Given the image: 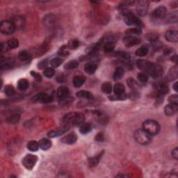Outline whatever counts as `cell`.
<instances>
[{
	"label": "cell",
	"mask_w": 178,
	"mask_h": 178,
	"mask_svg": "<svg viewBox=\"0 0 178 178\" xmlns=\"http://www.w3.org/2000/svg\"><path fill=\"white\" fill-rule=\"evenodd\" d=\"M95 140L98 142H102L104 140V136L102 132L101 133H98L95 137Z\"/></svg>",
	"instance_id": "cell-51"
},
{
	"label": "cell",
	"mask_w": 178,
	"mask_h": 178,
	"mask_svg": "<svg viewBox=\"0 0 178 178\" xmlns=\"http://www.w3.org/2000/svg\"><path fill=\"white\" fill-rule=\"evenodd\" d=\"M77 96L79 98H83V99L92 100L93 98V95L91 92L87 91H78L76 93Z\"/></svg>",
	"instance_id": "cell-23"
},
{
	"label": "cell",
	"mask_w": 178,
	"mask_h": 178,
	"mask_svg": "<svg viewBox=\"0 0 178 178\" xmlns=\"http://www.w3.org/2000/svg\"><path fill=\"white\" fill-rule=\"evenodd\" d=\"M115 48V45L112 42H108L104 46V50L106 52H112Z\"/></svg>",
	"instance_id": "cell-43"
},
{
	"label": "cell",
	"mask_w": 178,
	"mask_h": 178,
	"mask_svg": "<svg viewBox=\"0 0 178 178\" xmlns=\"http://www.w3.org/2000/svg\"><path fill=\"white\" fill-rule=\"evenodd\" d=\"M85 120L84 115L80 113H69L65 115L63 118V123L64 125H68L70 127L72 125H78L82 123Z\"/></svg>",
	"instance_id": "cell-2"
},
{
	"label": "cell",
	"mask_w": 178,
	"mask_h": 178,
	"mask_svg": "<svg viewBox=\"0 0 178 178\" xmlns=\"http://www.w3.org/2000/svg\"><path fill=\"white\" fill-rule=\"evenodd\" d=\"M70 127L68 126V125H64L61 127H60V128H58L57 129H56V130H52L50 131L49 133H48V137H50V138H54V137H59V136L62 135L63 134L66 133L67 131L69 129H70Z\"/></svg>",
	"instance_id": "cell-13"
},
{
	"label": "cell",
	"mask_w": 178,
	"mask_h": 178,
	"mask_svg": "<svg viewBox=\"0 0 178 178\" xmlns=\"http://www.w3.org/2000/svg\"><path fill=\"white\" fill-rule=\"evenodd\" d=\"M37 161L38 157L36 156L29 154L23 158L22 163L23 166L25 167V168L28 169V170H32L35 164H36Z\"/></svg>",
	"instance_id": "cell-7"
},
{
	"label": "cell",
	"mask_w": 178,
	"mask_h": 178,
	"mask_svg": "<svg viewBox=\"0 0 178 178\" xmlns=\"http://www.w3.org/2000/svg\"><path fill=\"white\" fill-rule=\"evenodd\" d=\"M31 75L37 81H41L42 80V77L38 73L34 72V71H31Z\"/></svg>",
	"instance_id": "cell-50"
},
{
	"label": "cell",
	"mask_w": 178,
	"mask_h": 178,
	"mask_svg": "<svg viewBox=\"0 0 178 178\" xmlns=\"http://www.w3.org/2000/svg\"><path fill=\"white\" fill-rule=\"evenodd\" d=\"M143 129L150 135H157L160 131V125L155 120H147L143 123Z\"/></svg>",
	"instance_id": "cell-4"
},
{
	"label": "cell",
	"mask_w": 178,
	"mask_h": 178,
	"mask_svg": "<svg viewBox=\"0 0 178 178\" xmlns=\"http://www.w3.org/2000/svg\"><path fill=\"white\" fill-rule=\"evenodd\" d=\"M38 143H39L40 148H41L43 150H44V151H45V150H49V148L52 147V141L49 139H41Z\"/></svg>",
	"instance_id": "cell-19"
},
{
	"label": "cell",
	"mask_w": 178,
	"mask_h": 178,
	"mask_svg": "<svg viewBox=\"0 0 178 178\" xmlns=\"http://www.w3.org/2000/svg\"><path fill=\"white\" fill-rule=\"evenodd\" d=\"M91 130H92L91 125L89 124V123L83 124L80 127H79V131H80L81 134H86L89 133Z\"/></svg>",
	"instance_id": "cell-34"
},
{
	"label": "cell",
	"mask_w": 178,
	"mask_h": 178,
	"mask_svg": "<svg viewBox=\"0 0 178 178\" xmlns=\"http://www.w3.org/2000/svg\"><path fill=\"white\" fill-rule=\"evenodd\" d=\"M104 154V151H102V152H100L99 154H97V156L94 157H92V158H90L89 160V166L91 167H95L97 166L98 164V163H99L100 159L102 158V155H103Z\"/></svg>",
	"instance_id": "cell-20"
},
{
	"label": "cell",
	"mask_w": 178,
	"mask_h": 178,
	"mask_svg": "<svg viewBox=\"0 0 178 178\" xmlns=\"http://www.w3.org/2000/svg\"><path fill=\"white\" fill-rule=\"evenodd\" d=\"M154 89L157 91V96H163L164 97L165 95L168 92V87L165 83L163 82H158L155 83L154 84Z\"/></svg>",
	"instance_id": "cell-10"
},
{
	"label": "cell",
	"mask_w": 178,
	"mask_h": 178,
	"mask_svg": "<svg viewBox=\"0 0 178 178\" xmlns=\"http://www.w3.org/2000/svg\"><path fill=\"white\" fill-rule=\"evenodd\" d=\"M124 20L125 24L128 26H139L140 27L143 25L141 20L131 11L124 13Z\"/></svg>",
	"instance_id": "cell-5"
},
{
	"label": "cell",
	"mask_w": 178,
	"mask_h": 178,
	"mask_svg": "<svg viewBox=\"0 0 178 178\" xmlns=\"http://www.w3.org/2000/svg\"><path fill=\"white\" fill-rule=\"evenodd\" d=\"M18 89L21 91H26L29 87V81L26 79H21L18 82Z\"/></svg>",
	"instance_id": "cell-29"
},
{
	"label": "cell",
	"mask_w": 178,
	"mask_h": 178,
	"mask_svg": "<svg viewBox=\"0 0 178 178\" xmlns=\"http://www.w3.org/2000/svg\"><path fill=\"white\" fill-rule=\"evenodd\" d=\"M137 66L138 68L143 71V72L154 79L160 78L163 75V69L160 65L150 62L147 60H137Z\"/></svg>",
	"instance_id": "cell-1"
},
{
	"label": "cell",
	"mask_w": 178,
	"mask_h": 178,
	"mask_svg": "<svg viewBox=\"0 0 178 178\" xmlns=\"http://www.w3.org/2000/svg\"><path fill=\"white\" fill-rule=\"evenodd\" d=\"M137 78L139 79V81H141V83H146L148 80V75L145 74L144 72H141L137 75Z\"/></svg>",
	"instance_id": "cell-47"
},
{
	"label": "cell",
	"mask_w": 178,
	"mask_h": 178,
	"mask_svg": "<svg viewBox=\"0 0 178 178\" xmlns=\"http://www.w3.org/2000/svg\"><path fill=\"white\" fill-rule=\"evenodd\" d=\"M31 58V54L27 51H22L18 54V58L21 61H29Z\"/></svg>",
	"instance_id": "cell-28"
},
{
	"label": "cell",
	"mask_w": 178,
	"mask_h": 178,
	"mask_svg": "<svg viewBox=\"0 0 178 178\" xmlns=\"http://www.w3.org/2000/svg\"><path fill=\"white\" fill-rule=\"evenodd\" d=\"M4 93L8 97H11L16 93L15 91L14 87L11 85H7L5 86V89H4Z\"/></svg>",
	"instance_id": "cell-38"
},
{
	"label": "cell",
	"mask_w": 178,
	"mask_h": 178,
	"mask_svg": "<svg viewBox=\"0 0 178 178\" xmlns=\"http://www.w3.org/2000/svg\"><path fill=\"white\" fill-rule=\"evenodd\" d=\"M135 2L134 1H123L119 4V8H121V9H125L129 6L133 5Z\"/></svg>",
	"instance_id": "cell-45"
},
{
	"label": "cell",
	"mask_w": 178,
	"mask_h": 178,
	"mask_svg": "<svg viewBox=\"0 0 178 178\" xmlns=\"http://www.w3.org/2000/svg\"><path fill=\"white\" fill-rule=\"evenodd\" d=\"M148 51H149V46L146 44V45H142L137 50L136 55L138 56H144L148 53Z\"/></svg>",
	"instance_id": "cell-24"
},
{
	"label": "cell",
	"mask_w": 178,
	"mask_h": 178,
	"mask_svg": "<svg viewBox=\"0 0 178 178\" xmlns=\"http://www.w3.org/2000/svg\"><path fill=\"white\" fill-rule=\"evenodd\" d=\"M128 97V95H127V94L123 93L121 95H116L113 96H109V98L111 100H124Z\"/></svg>",
	"instance_id": "cell-42"
},
{
	"label": "cell",
	"mask_w": 178,
	"mask_h": 178,
	"mask_svg": "<svg viewBox=\"0 0 178 178\" xmlns=\"http://www.w3.org/2000/svg\"><path fill=\"white\" fill-rule=\"evenodd\" d=\"M27 149L30 150L31 152H36L40 148L39 143H38V142L35 141H31L27 143Z\"/></svg>",
	"instance_id": "cell-27"
},
{
	"label": "cell",
	"mask_w": 178,
	"mask_h": 178,
	"mask_svg": "<svg viewBox=\"0 0 178 178\" xmlns=\"http://www.w3.org/2000/svg\"><path fill=\"white\" fill-rule=\"evenodd\" d=\"M20 120V115L13 114L11 116L8 117L7 119H6V121H7L9 124L15 125V124H17V123H18Z\"/></svg>",
	"instance_id": "cell-30"
},
{
	"label": "cell",
	"mask_w": 178,
	"mask_h": 178,
	"mask_svg": "<svg viewBox=\"0 0 178 178\" xmlns=\"http://www.w3.org/2000/svg\"><path fill=\"white\" fill-rule=\"evenodd\" d=\"M178 76V69L177 66H173L172 68L171 69L168 73V78L170 80H174V79H177Z\"/></svg>",
	"instance_id": "cell-33"
},
{
	"label": "cell",
	"mask_w": 178,
	"mask_h": 178,
	"mask_svg": "<svg viewBox=\"0 0 178 178\" xmlns=\"http://www.w3.org/2000/svg\"><path fill=\"white\" fill-rule=\"evenodd\" d=\"M69 46H70L71 49H76L77 47H79V41L77 40L71 41L70 43H69Z\"/></svg>",
	"instance_id": "cell-49"
},
{
	"label": "cell",
	"mask_w": 178,
	"mask_h": 178,
	"mask_svg": "<svg viewBox=\"0 0 178 178\" xmlns=\"http://www.w3.org/2000/svg\"><path fill=\"white\" fill-rule=\"evenodd\" d=\"M127 85H128V86L130 88V89L133 90H137L139 89V84H138V83L134 79L129 78V79H127Z\"/></svg>",
	"instance_id": "cell-39"
},
{
	"label": "cell",
	"mask_w": 178,
	"mask_h": 178,
	"mask_svg": "<svg viewBox=\"0 0 178 178\" xmlns=\"http://www.w3.org/2000/svg\"><path fill=\"white\" fill-rule=\"evenodd\" d=\"M152 136L144 130V129H138L134 132V138L138 143L146 146L151 143Z\"/></svg>",
	"instance_id": "cell-3"
},
{
	"label": "cell",
	"mask_w": 178,
	"mask_h": 178,
	"mask_svg": "<svg viewBox=\"0 0 178 178\" xmlns=\"http://www.w3.org/2000/svg\"><path fill=\"white\" fill-rule=\"evenodd\" d=\"M167 15V9L164 6H159L152 13V18L154 20H162Z\"/></svg>",
	"instance_id": "cell-8"
},
{
	"label": "cell",
	"mask_w": 178,
	"mask_h": 178,
	"mask_svg": "<svg viewBox=\"0 0 178 178\" xmlns=\"http://www.w3.org/2000/svg\"><path fill=\"white\" fill-rule=\"evenodd\" d=\"M168 102L170 104H178V96L176 94L175 95H173L170 96L168 97Z\"/></svg>",
	"instance_id": "cell-48"
},
{
	"label": "cell",
	"mask_w": 178,
	"mask_h": 178,
	"mask_svg": "<svg viewBox=\"0 0 178 178\" xmlns=\"http://www.w3.org/2000/svg\"><path fill=\"white\" fill-rule=\"evenodd\" d=\"M149 4L147 1H138V4L137 6V13L140 16H144L148 13V7H149Z\"/></svg>",
	"instance_id": "cell-9"
},
{
	"label": "cell",
	"mask_w": 178,
	"mask_h": 178,
	"mask_svg": "<svg viewBox=\"0 0 178 178\" xmlns=\"http://www.w3.org/2000/svg\"><path fill=\"white\" fill-rule=\"evenodd\" d=\"M97 70V65L93 63H87L84 66L85 72L89 75H93Z\"/></svg>",
	"instance_id": "cell-22"
},
{
	"label": "cell",
	"mask_w": 178,
	"mask_h": 178,
	"mask_svg": "<svg viewBox=\"0 0 178 178\" xmlns=\"http://www.w3.org/2000/svg\"><path fill=\"white\" fill-rule=\"evenodd\" d=\"M172 155L173 157L175 159V160H177L178 159V148H175V149L173 150Z\"/></svg>",
	"instance_id": "cell-53"
},
{
	"label": "cell",
	"mask_w": 178,
	"mask_h": 178,
	"mask_svg": "<svg viewBox=\"0 0 178 178\" xmlns=\"http://www.w3.org/2000/svg\"><path fill=\"white\" fill-rule=\"evenodd\" d=\"M16 30V27L12 21L4 20L0 24V31L2 33L6 35L12 34Z\"/></svg>",
	"instance_id": "cell-6"
},
{
	"label": "cell",
	"mask_w": 178,
	"mask_h": 178,
	"mask_svg": "<svg viewBox=\"0 0 178 178\" xmlns=\"http://www.w3.org/2000/svg\"><path fill=\"white\" fill-rule=\"evenodd\" d=\"M123 42H124V44L127 47H131L133 46L137 45L138 44L141 43V41L134 35H127V36L124 38Z\"/></svg>",
	"instance_id": "cell-11"
},
{
	"label": "cell",
	"mask_w": 178,
	"mask_h": 178,
	"mask_svg": "<svg viewBox=\"0 0 178 178\" xmlns=\"http://www.w3.org/2000/svg\"><path fill=\"white\" fill-rule=\"evenodd\" d=\"M125 86L122 83H116L114 87V91L116 95H121L125 93Z\"/></svg>",
	"instance_id": "cell-31"
},
{
	"label": "cell",
	"mask_w": 178,
	"mask_h": 178,
	"mask_svg": "<svg viewBox=\"0 0 178 178\" xmlns=\"http://www.w3.org/2000/svg\"><path fill=\"white\" fill-rule=\"evenodd\" d=\"M165 38L167 41L171 42V43H177L178 32L175 30L167 31L165 33Z\"/></svg>",
	"instance_id": "cell-15"
},
{
	"label": "cell",
	"mask_w": 178,
	"mask_h": 178,
	"mask_svg": "<svg viewBox=\"0 0 178 178\" xmlns=\"http://www.w3.org/2000/svg\"><path fill=\"white\" fill-rule=\"evenodd\" d=\"M177 85H178V82H177H177H175V83H174V85L173 86V89H174V91H176V92H177V91H178V87H177Z\"/></svg>",
	"instance_id": "cell-54"
},
{
	"label": "cell",
	"mask_w": 178,
	"mask_h": 178,
	"mask_svg": "<svg viewBox=\"0 0 178 178\" xmlns=\"http://www.w3.org/2000/svg\"><path fill=\"white\" fill-rule=\"evenodd\" d=\"M77 140V136L75 132H71L68 134L64 136L61 139V142L68 145H72L76 143Z\"/></svg>",
	"instance_id": "cell-14"
},
{
	"label": "cell",
	"mask_w": 178,
	"mask_h": 178,
	"mask_svg": "<svg viewBox=\"0 0 178 178\" xmlns=\"http://www.w3.org/2000/svg\"><path fill=\"white\" fill-rule=\"evenodd\" d=\"M102 91L105 94H111L112 92V86L109 82H105L102 85Z\"/></svg>",
	"instance_id": "cell-35"
},
{
	"label": "cell",
	"mask_w": 178,
	"mask_h": 178,
	"mask_svg": "<svg viewBox=\"0 0 178 178\" xmlns=\"http://www.w3.org/2000/svg\"><path fill=\"white\" fill-rule=\"evenodd\" d=\"M33 100L34 102H38L41 103H49L52 102V97L47 93H39L35 95L33 97Z\"/></svg>",
	"instance_id": "cell-12"
},
{
	"label": "cell",
	"mask_w": 178,
	"mask_h": 178,
	"mask_svg": "<svg viewBox=\"0 0 178 178\" xmlns=\"http://www.w3.org/2000/svg\"><path fill=\"white\" fill-rule=\"evenodd\" d=\"M178 104H169L164 108V113L166 116H171L175 114L178 110Z\"/></svg>",
	"instance_id": "cell-17"
},
{
	"label": "cell",
	"mask_w": 178,
	"mask_h": 178,
	"mask_svg": "<svg viewBox=\"0 0 178 178\" xmlns=\"http://www.w3.org/2000/svg\"><path fill=\"white\" fill-rule=\"evenodd\" d=\"M47 61L44 60V61H42L41 63H40V64H38V68L42 69V68H45V67L47 66Z\"/></svg>",
	"instance_id": "cell-52"
},
{
	"label": "cell",
	"mask_w": 178,
	"mask_h": 178,
	"mask_svg": "<svg viewBox=\"0 0 178 178\" xmlns=\"http://www.w3.org/2000/svg\"><path fill=\"white\" fill-rule=\"evenodd\" d=\"M12 22L16 27V29H22L25 24L24 18L20 16H14L12 19Z\"/></svg>",
	"instance_id": "cell-18"
},
{
	"label": "cell",
	"mask_w": 178,
	"mask_h": 178,
	"mask_svg": "<svg viewBox=\"0 0 178 178\" xmlns=\"http://www.w3.org/2000/svg\"><path fill=\"white\" fill-rule=\"evenodd\" d=\"M15 61L13 59V58H5V59H3L1 58V68H10L13 67V66L14 65Z\"/></svg>",
	"instance_id": "cell-25"
},
{
	"label": "cell",
	"mask_w": 178,
	"mask_h": 178,
	"mask_svg": "<svg viewBox=\"0 0 178 178\" xmlns=\"http://www.w3.org/2000/svg\"><path fill=\"white\" fill-rule=\"evenodd\" d=\"M85 78L82 76H75L73 79V84H74L75 87L79 88L81 86L83 85V83H85Z\"/></svg>",
	"instance_id": "cell-26"
},
{
	"label": "cell",
	"mask_w": 178,
	"mask_h": 178,
	"mask_svg": "<svg viewBox=\"0 0 178 178\" xmlns=\"http://www.w3.org/2000/svg\"><path fill=\"white\" fill-rule=\"evenodd\" d=\"M63 63V60L60 58H54L51 61V66L53 68H58Z\"/></svg>",
	"instance_id": "cell-44"
},
{
	"label": "cell",
	"mask_w": 178,
	"mask_h": 178,
	"mask_svg": "<svg viewBox=\"0 0 178 178\" xmlns=\"http://www.w3.org/2000/svg\"><path fill=\"white\" fill-rule=\"evenodd\" d=\"M171 60H172L173 61L177 63V56L176 54L172 56V58H171Z\"/></svg>",
	"instance_id": "cell-55"
},
{
	"label": "cell",
	"mask_w": 178,
	"mask_h": 178,
	"mask_svg": "<svg viewBox=\"0 0 178 178\" xmlns=\"http://www.w3.org/2000/svg\"><path fill=\"white\" fill-rule=\"evenodd\" d=\"M116 177H127L129 176H128V175H117Z\"/></svg>",
	"instance_id": "cell-56"
},
{
	"label": "cell",
	"mask_w": 178,
	"mask_h": 178,
	"mask_svg": "<svg viewBox=\"0 0 178 178\" xmlns=\"http://www.w3.org/2000/svg\"><path fill=\"white\" fill-rule=\"evenodd\" d=\"M69 93H70L69 89L65 86H61L58 87L57 91H56V95H57V97L59 100H63L64 98L68 97Z\"/></svg>",
	"instance_id": "cell-16"
},
{
	"label": "cell",
	"mask_w": 178,
	"mask_h": 178,
	"mask_svg": "<svg viewBox=\"0 0 178 178\" xmlns=\"http://www.w3.org/2000/svg\"><path fill=\"white\" fill-rule=\"evenodd\" d=\"M7 45L10 49H15L19 46V41L16 38H12L7 42Z\"/></svg>",
	"instance_id": "cell-40"
},
{
	"label": "cell",
	"mask_w": 178,
	"mask_h": 178,
	"mask_svg": "<svg viewBox=\"0 0 178 178\" xmlns=\"http://www.w3.org/2000/svg\"><path fill=\"white\" fill-rule=\"evenodd\" d=\"M142 32V30L141 28H131V29H129L126 30L125 33H126L127 35H139L141 34Z\"/></svg>",
	"instance_id": "cell-37"
},
{
	"label": "cell",
	"mask_w": 178,
	"mask_h": 178,
	"mask_svg": "<svg viewBox=\"0 0 178 178\" xmlns=\"http://www.w3.org/2000/svg\"><path fill=\"white\" fill-rule=\"evenodd\" d=\"M79 66V63L77 61L73 60V61H70L68 63L65 65V69L66 70H72V69L77 68Z\"/></svg>",
	"instance_id": "cell-36"
},
{
	"label": "cell",
	"mask_w": 178,
	"mask_h": 178,
	"mask_svg": "<svg viewBox=\"0 0 178 178\" xmlns=\"http://www.w3.org/2000/svg\"><path fill=\"white\" fill-rule=\"evenodd\" d=\"M177 12L175 11L168 15H166L164 20H165L166 23H176L177 22Z\"/></svg>",
	"instance_id": "cell-21"
},
{
	"label": "cell",
	"mask_w": 178,
	"mask_h": 178,
	"mask_svg": "<svg viewBox=\"0 0 178 178\" xmlns=\"http://www.w3.org/2000/svg\"><path fill=\"white\" fill-rule=\"evenodd\" d=\"M54 70L52 68H46L43 71L44 76L47 77V78H50L52 77L54 75Z\"/></svg>",
	"instance_id": "cell-41"
},
{
	"label": "cell",
	"mask_w": 178,
	"mask_h": 178,
	"mask_svg": "<svg viewBox=\"0 0 178 178\" xmlns=\"http://www.w3.org/2000/svg\"><path fill=\"white\" fill-rule=\"evenodd\" d=\"M124 75V69L122 67H118L115 70L114 75V80H119Z\"/></svg>",
	"instance_id": "cell-32"
},
{
	"label": "cell",
	"mask_w": 178,
	"mask_h": 178,
	"mask_svg": "<svg viewBox=\"0 0 178 178\" xmlns=\"http://www.w3.org/2000/svg\"><path fill=\"white\" fill-rule=\"evenodd\" d=\"M116 55L124 60L129 61V58H130V55H129V54L127 53V52H118L116 54Z\"/></svg>",
	"instance_id": "cell-46"
}]
</instances>
